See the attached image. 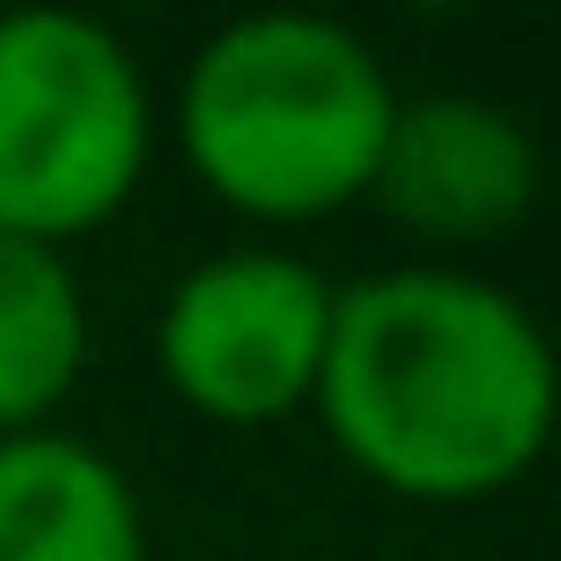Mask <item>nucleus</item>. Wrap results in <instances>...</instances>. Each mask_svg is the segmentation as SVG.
<instances>
[{"label":"nucleus","instance_id":"nucleus-1","mask_svg":"<svg viewBox=\"0 0 561 561\" xmlns=\"http://www.w3.org/2000/svg\"><path fill=\"white\" fill-rule=\"evenodd\" d=\"M552 394V342L517 289L465 263H386L333 289L307 412L377 491L465 508L508 491L543 456Z\"/></svg>","mask_w":561,"mask_h":561},{"label":"nucleus","instance_id":"nucleus-3","mask_svg":"<svg viewBox=\"0 0 561 561\" xmlns=\"http://www.w3.org/2000/svg\"><path fill=\"white\" fill-rule=\"evenodd\" d=\"M158 158L140 53L79 9H0V237L70 254Z\"/></svg>","mask_w":561,"mask_h":561},{"label":"nucleus","instance_id":"nucleus-4","mask_svg":"<svg viewBox=\"0 0 561 561\" xmlns=\"http://www.w3.org/2000/svg\"><path fill=\"white\" fill-rule=\"evenodd\" d=\"M333 333V280L289 245H219L175 272L158 307V377L219 430L307 412Z\"/></svg>","mask_w":561,"mask_h":561},{"label":"nucleus","instance_id":"nucleus-5","mask_svg":"<svg viewBox=\"0 0 561 561\" xmlns=\"http://www.w3.org/2000/svg\"><path fill=\"white\" fill-rule=\"evenodd\" d=\"M368 202L430 245L508 237L535 202V140L491 96H394Z\"/></svg>","mask_w":561,"mask_h":561},{"label":"nucleus","instance_id":"nucleus-2","mask_svg":"<svg viewBox=\"0 0 561 561\" xmlns=\"http://www.w3.org/2000/svg\"><path fill=\"white\" fill-rule=\"evenodd\" d=\"M394 96L403 88L368 35L316 9H263L193 44L167 140L219 210L254 228H316L368 202Z\"/></svg>","mask_w":561,"mask_h":561},{"label":"nucleus","instance_id":"nucleus-7","mask_svg":"<svg viewBox=\"0 0 561 561\" xmlns=\"http://www.w3.org/2000/svg\"><path fill=\"white\" fill-rule=\"evenodd\" d=\"M88 377V289L70 254L0 237V438L53 430Z\"/></svg>","mask_w":561,"mask_h":561},{"label":"nucleus","instance_id":"nucleus-6","mask_svg":"<svg viewBox=\"0 0 561 561\" xmlns=\"http://www.w3.org/2000/svg\"><path fill=\"white\" fill-rule=\"evenodd\" d=\"M0 561H149L131 473L70 430L0 438Z\"/></svg>","mask_w":561,"mask_h":561}]
</instances>
